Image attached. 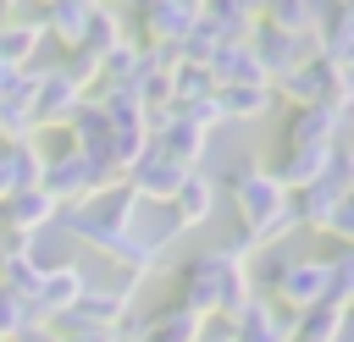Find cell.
Masks as SVG:
<instances>
[{
    "instance_id": "1",
    "label": "cell",
    "mask_w": 354,
    "mask_h": 342,
    "mask_svg": "<svg viewBox=\"0 0 354 342\" xmlns=\"http://www.w3.org/2000/svg\"><path fill=\"white\" fill-rule=\"evenodd\" d=\"M133 215H138V193H133L127 182H116L100 204H72V210H61L55 221H61L77 243H88L94 254H105L111 265H122L127 276L144 281V276L160 265L171 232H138Z\"/></svg>"
},
{
    "instance_id": "2",
    "label": "cell",
    "mask_w": 354,
    "mask_h": 342,
    "mask_svg": "<svg viewBox=\"0 0 354 342\" xmlns=\"http://www.w3.org/2000/svg\"><path fill=\"white\" fill-rule=\"evenodd\" d=\"M249 298H254V287H249V265L227 259L221 248L194 254V259L177 270V287H171V303L188 309V314H199V320H210V314L232 320Z\"/></svg>"
},
{
    "instance_id": "3",
    "label": "cell",
    "mask_w": 354,
    "mask_h": 342,
    "mask_svg": "<svg viewBox=\"0 0 354 342\" xmlns=\"http://www.w3.org/2000/svg\"><path fill=\"white\" fill-rule=\"evenodd\" d=\"M116 182H122V171L111 165L105 149L83 154V149H72V143L50 149V154H44V177H39V188H44L61 210H72V204H94V199H105Z\"/></svg>"
},
{
    "instance_id": "4",
    "label": "cell",
    "mask_w": 354,
    "mask_h": 342,
    "mask_svg": "<svg viewBox=\"0 0 354 342\" xmlns=\"http://www.w3.org/2000/svg\"><path fill=\"white\" fill-rule=\"evenodd\" d=\"M271 94L288 99L293 110H304V105H332V110L348 116V105H354V77H348V66H332V61L310 55V61H299L293 72H282V77L271 83Z\"/></svg>"
},
{
    "instance_id": "5",
    "label": "cell",
    "mask_w": 354,
    "mask_h": 342,
    "mask_svg": "<svg viewBox=\"0 0 354 342\" xmlns=\"http://www.w3.org/2000/svg\"><path fill=\"white\" fill-rule=\"evenodd\" d=\"M348 188H354V165H348V149L337 143V149H332V165H326V171H321L310 188L288 193V210H293V221H299V226L321 232V226L332 221V210L348 199Z\"/></svg>"
},
{
    "instance_id": "6",
    "label": "cell",
    "mask_w": 354,
    "mask_h": 342,
    "mask_svg": "<svg viewBox=\"0 0 354 342\" xmlns=\"http://www.w3.org/2000/svg\"><path fill=\"white\" fill-rule=\"evenodd\" d=\"M227 188H232V204H238V221H243V232L254 237L277 210H288V188L271 177V165H260V160H243L232 177H227Z\"/></svg>"
},
{
    "instance_id": "7",
    "label": "cell",
    "mask_w": 354,
    "mask_h": 342,
    "mask_svg": "<svg viewBox=\"0 0 354 342\" xmlns=\"http://www.w3.org/2000/svg\"><path fill=\"white\" fill-rule=\"evenodd\" d=\"M321 298H326V259H277L271 265L266 303H277L282 314H299Z\"/></svg>"
},
{
    "instance_id": "8",
    "label": "cell",
    "mask_w": 354,
    "mask_h": 342,
    "mask_svg": "<svg viewBox=\"0 0 354 342\" xmlns=\"http://www.w3.org/2000/svg\"><path fill=\"white\" fill-rule=\"evenodd\" d=\"M243 44H249V55L260 61L266 83H277L282 72H293L299 61L315 55V28H310V33H282V28H271V22H254Z\"/></svg>"
},
{
    "instance_id": "9",
    "label": "cell",
    "mask_w": 354,
    "mask_h": 342,
    "mask_svg": "<svg viewBox=\"0 0 354 342\" xmlns=\"http://www.w3.org/2000/svg\"><path fill=\"white\" fill-rule=\"evenodd\" d=\"M83 99H88V88H77V83L61 72V61H55V66H44V72H39V88H33V99H28L33 127H39V132L66 127V116H72Z\"/></svg>"
},
{
    "instance_id": "10",
    "label": "cell",
    "mask_w": 354,
    "mask_h": 342,
    "mask_svg": "<svg viewBox=\"0 0 354 342\" xmlns=\"http://www.w3.org/2000/svg\"><path fill=\"white\" fill-rule=\"evenodd\" d=\"M83 287H88V276L72 265V259H61V265H44V276H39V287H33V298H28V309H33V320L39 325H50V320H61L77 298H83Z\"/></svg>"
},
{
    "instance_id": "11",
    "label": "cell",
    "mask_w": 354,
    "mask_h": 342,
    "mask_svg": "<svg viewBox=\"0 0 354 342\" xmlns=\"http://www.w3.org/2000/svg\"><path fill=\"white\" fill-rule=\"evenodd\" d=\"M55 215H61V204L44 193V188H28V193H11L6 204H0V232H11V237H39V232H50L55 226Z\"/></svg>"
},
{
    "instance_id": "12",
    "label": "cell",
    "mask_w": 354,
    "mask_h": 342,
    "mask_svg": "<svg viewBox=\"0 0 354 342\" xmlns=\"http://www.w3.org/2000/svg\"><path fill=\"white\" fill-rule=\"evenodd\" d=\"M183 177H188L183 165H171V160H160V154L149 149V154H144V160H138L122 182L138 193V204H171V193L183 188Z\"/></svg>"
},
{
    "instance_id": "13",
    "label": "cell",
    "mask_w": 354,
    "mask_h": 342,
    "mask_svg": "<svg viewBox=\"0 0 354 342\" xmlns=\"http://www.w3.org/2000/svg\"><path fill=\"white\" fill-rule=\"evenodd\" d=\"M315 55L332 61V66H348L354 61V0L321 11V22H315Z\"/></svg>"
},
{
    "instance_id": "14",
    "label": "cell",
    "mask_w": 354,
    "mask_h": 342,
    "mask_svg": "<svg viewBox=\"0 0 354 342\" xmlns=\"http://www.w3.org/2000/svg\"><path fill=\"white\" fill-rule=\"evenodd\" d=\"M343 127H348V116H343V110H332V105H304V110H293V121H288V132H282V149L337 143V138H343Z\"/></svg>"
},
{
    "instance_id": "15",
    "label": "cell",
    "mask_w": 354,
    "mask_h": 342,
    "mask_svg": "<svg viewBox=\"0 0 354 342\" xmlns=\"http://www.w3.org/2000/svg\"><path fill=\"white\" fill-rule=\"evenodd\" d=\"M39 177H44V149L39 143H0V204L11 193L39 188Z\"/></svg>"
},
{
    "instance_id": "16",
    "label": "cell",
    "mask_w": 354,
    "mask_h": 342,
    "mask_svg": "<svg viewBox=\"0 0 354 342\" xmlns=\"http://www.w3.org/2000/svg\"><path fill=\"white\" fill-rule=\"evenodd\" d=\"M144 44H183V33L199 22V11H188L183 0H144Z\"/></svg>"
},
{
    "instance_id": "17",
    "label": "cell",
    "mask_w": 354,
    "mask_h": 342,
    "mask_svg": "<svg viewBox=\"0 0 354 342\" xmlns=\"http://www.w3.org/2000/svg\"><path fill=\"white\" fill-rule=\"evenodd\" d=\"M39 44H44L39 17H0V72H17L28 61H39Z\"/></svg>"
},
{
    "instance_id": "18",
    "label": "cell",
    "mask_w": 354,
    "mask_h": 342,
    "mask_svg": "<svg viewBox=\"0 0 354 342\" xmlns=\"http://www.w3.org/2000/svg\"><path fill=\"white\" fill-rule=\"evenodd\" d=\"M205 72H210V83H216V88L266 83V72H260V61L249 55V44H216V50H210V61H205Z\"/></svg>"
},
{
    "instance_id": "19",
    "label": "cell",
    "mask_w": 354,
    "mask_h": 342,
    "mask_svg": "<svg viewBox=\"0 0 354 342\" xmlns=\"http://www.w3.org/2000/svg\"><path fill=\"white\" fill-rule=\"evenodd\" d=\"M171 210H177V232L205 226V221H210V210H216V182H210L205 171H188V177H183V188L171 193Z\"/></svg>"
},
{
    "instance_id": "20",
    "label": "cell",
    "mask_w": 354,
    "mask_h": 342,
    "mask_svg": "<svg viewBox=\"0 0 354 342\" xmlns=\"http://www.w3.org/2000/svg\"><path fill=\"white\" fill-rule=\"evenodd\" d=\"M271 105H277L271 83H238V88H216V110H221V121H254V116H266Z\"/></svg>"
},
{
    "instance_id": "21",
    "label": "cell",
    "mask_w": 354,
    "mask_h": 342,
    "mask_svg": "<svg viewBox=\"0 0 354 342\" xmlns=\"http://www.w3.org/2000/svg\"><path fill=\"white\" fill-rule=\"evenodd\" d=\"M343 336V309L310 303L299 314H288V342H337Z\"/></svg>"
},
{
    "instance_id": "22",
    "label": "cell",
    "mask_w": 354,
    "mask_h": 342,
    "mask_svg": "<svg viewBox=\"0 0 354 342\" xmlns=\"http://www.w3.org/2000/svg\"><path fill=\"white\" fill-rule=\"evenodd\" d=\"M88 6H94V0H50L39 22H44V33H50V39L61 44V50H72V44L83 39V22H88Z\"/></svg>"
},
{
    "instance_id": "23",
    "label": "cell",
    "mask_w": 354,
    "mask_h": 342,
    "mask_svg": "<svg viewBox=\"0 0 354 342\" xmlns=\"http://www.w3.org/2000/svg\"><path fill=\"white\" fill-rule=\"evenodd\" d=\"M199 314H188V309H177V303H166V309H155L149 320H144V336L138 342H194L199 336Z\"/></svg>"
},
{
    "instance_id": "24",
    "label": "cell",
    "mask_w": 354,
    "mask_h": 342,
    "mask_svg": "<svg viewBox=\"0 0 354 342\" xmlns=\"http://www.w3.org/2000/svg\"><path fill=\"white\" fill-rule=\"evenodd\" d=\"M122 39H127V33H122V17H116L111 6H100V0H94V6H88V22H83V39H77V44H83L88 55H105V50H116Z\"/></svg>"
},
{
    "instance_id": "25",
    "label": "cell",
    "mask_w": 354,
    "mask_h": 342,
    "mask_svg": "<svg viewBox=\"0 0 354 342\" xmlns=\"http://www.w3.org/2000/svg\"><path fill=\"white\" fill-rule=\"evenodd\" d=\"M348 298H354V248H337L326 259V309H343L348 314Z\"/></svg>"
},
{
    "instance_id": "26",
    "label": "cell",
    "mask_w": 354,
    "mask_h": 342,
    "mask_svg": "<svg viewBox=\"0 0 354 342\" xmlns=\"http://www.w3.org/2000/svg\"><path fill=\"white\" fill-rule=\"evenodd\" d=\"M33 331H44V325L33 320V309H28L11 287H0V342H22V336H33Z\"/></svg>"
},
{
    "instance_id": "27",
    "label": "cell",
    "mask_w": 354,
    "mask_h": 342,
    "mask_svg": "<svg viewBox=\"0 0 354 342\" xmlns=\"http://www.w3.org/2000/svg\"><path fill=\"white\" fill-rule=\"evenodd\" d=\"M216 83H210V72L205 66H194V61H177L171 66V105H188V99H205Z\"/></svg>"
},
{
    "instance_id": "28",
    "label": "cell",
    "mask_w": 354,
    "mask_h": 342,
    "mask_svg": "<svg viewBox=\"0 0 354 342\" xmlns=\"http://www.w3.org/2000/svg\"><path fill=\"white\" fill-rule=\"evenodd\" d=\"M39 127H33V110L22 99H0V143H33Z\"/></svg>"
},
{
    "instance_id": "29",
    "label": "cell",
    "mask_w": 354,
    "mask_h": 342,
    "mask_svg": "<svg viewBox=\"0 0 354 342\" xmlns=\"http://www.w3.org/2000/svg\"><path fill=\"white\" fill-rule=\"evenodd\" d=\"M321 232H326V237H332L337 248H348V243H354V199H343V204L332 210V221H326Z\"/></svg>"
},
{
    "instance_id": "30",
    "label": "cell",
    "mask_w": 354,
    "mask_h": 342,
    "mask_svg": "<svg viewBox=\"0 0 354 342\" xmlns=\"http://www.w3.org/2000/svg\"><path fill=\"white\" fill-rule=\"evenodd\" d=\"M194 342H238V325L232 320H221V314H210L205 325H199V336Z\"/></svg>"
},
{
    "instance_id": "31",
    "label": "cell",
    "mask_w": 354,
    "mask_h": 342,
    "mask_svg": "<svg viewBox=\"0 0 354 342\" xmlns=\"http://www.w3.org/2000/svg\"><path fill=\"white\" fill-rule=\"evenodd\" d=\"M22 254H33V243H28V237H11V232H0V270H6L11 259H22Z\"/></svg>"
},
{
    "instance_id": "32",
    "label": "cell",
    "mask_w": 354,
    "mask_h": 342,
    "mask_svg": "<svg viewBox=\"0 0 354 342\" xmlns=\"http://www.w3.org/2000/svg\"><path fill=\"white\" fill-rule=\"evenodd\" d=\"M28 342H66V336H55V331H33Z\"/></svg>"
},
{
    "instance_id": "33",
    "label": "cell",
    "mask_w": 354,
    "mask_h": 342,
    "mask_svg": "<svg viewBox=\"0 0 354 342\" xmlns=\"http://www.w3.org/2000/svg\"><path fill=\"white\" fill-rule=\"evenodd\" d=\"M100 6H111V11H116V6H144V0H100Z\"/></svg>"
},
{
    "instance_id": "34",
    "label": "cell",
    "mask_w": 354,
    "mask_h": 342,
    "mask_svg": "<svg viewBox=\"0 0 354 342\" xmlns=\"http://www.w3.org/2000/svg\"><path fill=\"white\" fill-rule=\"evenodd\" d=\"M183 6H188V11H205V0H183Z\"/></svg>"
},
{
    "instance_id": "35",
    "label": "cell",
    "mask_w": 354,
    "mask_h": 342,
    "mask_svg": "<svg viewBox=\"0 0 354 342\" xmlns=\"http://www.w3.org/2000/svg\"><path fill=\"white\" fill-rule=\"evenodd\" d=\"M11 6H22V0H0V11H11Z\"/></svg>"
},
{
    "instance_id": "36",
    "label": "cell",
    "mask_w": 354,
    "mask_h": 342,
    "mask_svg": "<svg viewBox=\"0 0 354 342\" xmlns=\"http://www.w3.org/2000/svg\"><path fill=\"white\" fill-rule=\"evenodd\" d=\"M39 6H50V0H39Z\"/></svg>"
},
{
    "instance_id": "37",
    "label": "cell",
    "mask_w": 354,
    "mask_h": 342,
    "mask_svg": "<svg viewBox=\"0 0 354 342\" xmlns=\"http://www.w3.org/2000/svg\"><path fill=\"white\" fill-rule=\"evenodd\" d=\"M22 342H28V336H22Z\"/></svg>"
}]
</instances>
